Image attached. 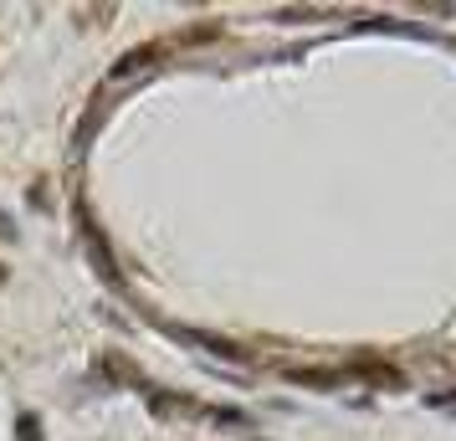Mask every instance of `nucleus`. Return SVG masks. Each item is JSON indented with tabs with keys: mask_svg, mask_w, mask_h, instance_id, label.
Here are the masks:
<instances>
[{
	"mask_svg": "<svg viewBox=\"0 0 456 441\" xmlns=\"http://www.w3.org/2000/svg\"><path fill=\"white\" fill-rule=\"evenodd\" d=\"M159 57V46H139V52H128V57H118V67H113V83H124V78H134V72H144L149 62Z\"/></svg>",
	"mask_w": 456,
	"mask_h": 441,
	"instance_id": "obj_3",
	"label": "nucleus"
},
{
	"mask_svg": "<svg viewBox=\"0 0 456 441\" xmlns=\"http://www.w3.org/2000/svg\"><path fill=\"white\" fill-rule=\"evenodd\" d=\"M169 339H180V344H195V349H206L210 359H226V364H247V349H236L231 339L221 334H206V329H180V323H165Z\"/></svg>",
	"mask_w": 456,
	"mask_h": 441,
	"instance_id": "obj_1",
	"label": "nucleus"
},
{
	"mask_svg": "<svg viewBox=\"0 0 456 441\" xmlns=\"http://www.w3.org/2000/svg\"><path fill=\"white\" fill-rule=\"evenodd\" d=\"M77 221H83V241H87V257H93L98 277H103V282H118V262H113V247H108V236L98 232V221H93L83 206H77Z\"/></svg>",
	"mask_w": 456,
	"mask_h": 441,
	"instance_id": "obj_2",
	"label": "nucleus"
},
{
	"mask_svg": "<svg viewBox=\"0 0 456 441\" xmlns=\"http://www.w3.org/2000/svg\"><path fill=\"white\" fill-rule=\"evenodd\" d=\"M149 411H154V416H190L195 405H190V400H175V396H159V390H149Z\"/></svg>",
	"mask_w": 456,
	"mask_h": 441,
	"instance_id": "obj_5",
	"label": "nucleus"
},
{
	"mask_svg": "<svg viewBox=\"0 0 456 441\" xmlns=\"http://www.w3.org/2000/svg\"><path fill=\"white\" fill-rule=\"evenodd\" d=\"M16 431H21V441H37V421L21 416V421H16Z\"/></svg>",
	"mask_w": 456,
	"mask_h": 441,
	"instance_id": "obj_6",
	"label": "nucleus"
},
{
	"mask_svg": "<svg viewBox=\"0 0 456 441\" xmlns=\"http://www.w3.org/2000/svg\"><path fill=\"white\" fill-rule=\"evenodd\" d=\"M292 385H308V390H333L338 385V375L333 370H288Z\"/></svg>",
	"mask_w": 456,
	"mask_h": 441,
	"instance_id": "obj_4",
	"label": "nucleus"
},
{
	"mask_svg": "<svg viewBox=\"0 0 456 441\" xmlns=\"http://www.w3.org/2000/svg\"><path fill=\"white\" fill-rule=\"evenodd\" d=\"M0 277H5V267H0Z\"/></svg>",
	"mask_w": 456,
	"mask_h": 441,
	"instance_id": "obj_7",
	"label": "nucleus"
}]
</instances>
